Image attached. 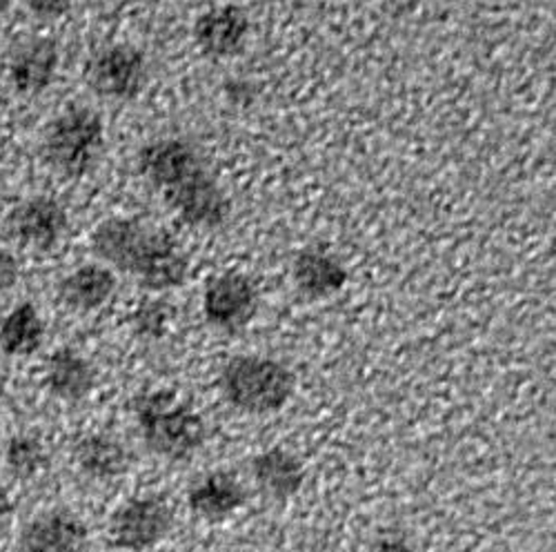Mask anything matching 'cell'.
<instances>
[{"label":"cell","instance_id":"30bf717a","mask_svg":"<svg viewBox=\"0 0 556 552\" xmlns=\"http://www.w3.org/2000/svg\"><path fill=\"white\" fill-rule=\"evenodd\" d=\"M136 165L138 174L159 195L205 167L197 148L190 141H185V138H154V141L138 150Z\"/></svg>","mask_w":556,"mask_h":552},{"label":"cell","instance_id":"5b68a950","mask_svg":"<svg viewBox=\"0 0 556 552\" xmlns=\"http://www.w3.org/2000/svg\"><path fill=\"white\" fill-rule=\"evenodd\" d=\"M148 59L134 45L116 42L89 59L85 78L89 89L105 101L129 103L141 97L148 83Z\"/></svg>","mask_w":556,"mask_h":552},{"label":"cell","instance_id":"52a82bcc","mask_svg":"<svg viewBox=\"0 0 556 552\" xmlns=\"http://www.w3.org/2000/svg\"><path fill=\"white\" fill-rule=\"evenodd\" d=\"M258 312V290L250 276L225 272L212 276L203 292V314L207 324L223 333H239L250 326Z\"/></svg>","mask_w":556,"mask_h":552},{"label":"cell","instance_id":"4fadbf2b","mask_svg":"<svg viewBox=\"0 0 556 552\" xmlns=\"http://www.w3.org/2000/svg\"><path fill=\"white\" fill-rule=\"evenodd\" d=\"M250 18L239 5H220L205 12L194 27L199 50L207 59H231L243 52Z\"/></svg>","mask_w":556,"mask_h":552},{"label":"cell","instance_id":"ba28073f","mask_svg":"<svg viewBox=\"0 0 556 552\" xmlns=\"http://www.w3.org/2000/svg\"><path fill=\"white\" fill-rule=\"evenodd\" d=\"M161 197L182 223L199 229L223 227L231 212L227 195L207 172V167L176 183L174 188L165 190Z\"/></svg>","mask_w":556,"mask_h":552},{"label":"cell","instance_id":"e0dca14e","mask_svg":"<svg viewBox=\"0 0 556 552\" xmlns=\"http://www.w3.org/2000/svg\"><path fill=\"white\" fill-rule=\"evenodd\" d=\"M245 488L231 473H210L192 484L190 511L205 522H223L245 503Z\"/></svg>","mask_w":556,"mask_h":552},{"label":"cell","instance_id":"9a60e30c","mask_svg":"<svg viewBox=\"0 0 556 552\" xmlns=\"http://www.w3.org/2000/svg\"><path fill=\"white\" fill-rule=\"evenodd\" d=\"M45 386H48L52 397L67 403H78L94 390L97 371L87 356L65 346L48 356V363H45Z\"/></svg>","mask_w":556,"mask_h":552},{"label":"cell","instance_id":"d4e9b609","mask_svg":"<svg viewBox=\"0 0 556 552\" xmlns=\"http://www.w3.org/2000/svg\"><path fill=\"white\" fill-rule=\"evenodd\" d=\"M369 552H414L412 545L399 537V535H386V537H379L372 548H369Z\"/></svg>","mask_w":556,"mask_h":552},{"label":"cell","instance_id":"603a6c76","mask_svg":"<svg viewBox=\"0 0 556 552\" xmlns=\"http://www.w3.org/2000/svg\"><path fill=\"white\" fill-rule=\"evenodd\" d=\"M74 5V0H27L29 12L40 21L63 18Z\"/></svg>","mask_w":556,"mask_h":552},{"label":"cell","instance_id":"8fae6325","mask_svg":"<svg viewBox=\"0 0 556 552\" xmlns=\"http://www.w3.org/2000/svg\"><path fill=\"white\" fill-rule=\"evenodd\" d=\"M89 530L85 522L65 509L45 511L27 522L14 552H87Z\"/></svg>","mask_w":556,"mask_h":552},{"label":"cell","instance_id":"6da1fadb","mask_svg":"<svg viewBox=\"0 0 556 552\" xmlns=\"http://www.w3.org/2000/svg\"><path fill=\"white\" fill-rule=\"evenodd\" d=\"M91 252L108 267H116L143 290L165 292L188 281L190 261L165 229L141 218L112 216L91 235Z\"/></svg>","mask_w":556,"mask_h":552},{"label":"cell","instance_id":"9c48e42d","mask_svg":"<svg viewBox=\"0 0 556 552\" xmlns=\"http://www.w3.org/2000/svg\"><path fill=\"white\" fill-rule=\"evenodd\" d=\"M67 212L52 197H29L14 205L5 218L8 235L34 252L54 250L67 233Z\"/></svg>","mask_w":556,"mask_h":552},{"label":"cell","instance_id":"cb8c5ba5","mask_svg":"<svg viewBox=\"0 0 556 552\" xmlns=\"http://www.w3.org/2000/svg\"><path fill=\"white\" fill-rule=\"evenodd\" d=\"M18 276H21L18 259L8 248H0V294L10 292L18 284Z\"/></svg>","mask_w":556,"mask_h":552},{"label":"cell","instance_id":"4316f807","mask_svg":"<svg viewBox=\"0 0 556 552\" xmlns=\"http://www.w3.org/2000/svg\"><path fill=\"white\" fill-rule=\"evenodd\" d=\"M10 5V0H0V12H5Z\"/></svg>","mask_w":556,"mask_h":552},{"label":"cell","instance_id":"484cf974","mask_svg":"<svg viewBox=\"0 0 556 552\" xmlns=\"http://www.w3.org/2000/svg\"><path fill=\"white\" fill-rule=\"evenodd\" d=\"M14 513V503H12V497L8 492V488L0 484V526L8 524V519L12 517Z\"/></svg>","mask_w":556,"mask_h":552},{"label":"cell","instance_id":"d6986e66","mask_svg":"<svg viewBox=\"0 0 556 552\" xmlns=\"http://www.w3.org/2000/svg\"><path fill=\"white\" fill-rule=\"evenodd\" d=\"M252 473L256 484L276 501L292 499L305 481L303 464L283 448H271L256 454L252 459Z\"/></svg>","mask_w":556,"mask_h":552},{"label":"cell","instance_id":"277c9868","mask_svg":"<svg viewBox=\"0 0 556 552\" xmlns=\"http://www.w3.org/2000/svg\"><path fill=\"white\" fill-rule=\"evenodd\" d=\"M225 399L250 414L283 410L294 394L296 379L290 367L265 356H235L220 373Z\"/></svg>","mask_w":556,"mask_h":552},{"label":"cell","instance_id":"ac0fdd59","mask_svg":"<svg viewBox=\"0 0 556 552\" xmlns=\"http://www.w3.org/2000/svg\"><path fill=\"white\" fill-rule=\"evenodd\" d=\"M74 462L85 477L94 481H112L129 471L131 454L118 439L94 432L80 437L74 443Z\"/></svg>","mask_w":556,"mask_h":552},{"label":"cell","instance_id":"3957f363","mask_svg":"<svg viewBox=\"0 0 556 552\" xmlns=\"http://www.w3.org/2000/svg\"><path fill=\"white\" fill-rule=\"evenodd\" d=\"M103 148L101 114L89 108H67L45 129L40 154L59 176L83 178L99 165Z\"/></svg>","mask_w":556,"mask_h":552},{"label":"cell","instance_id":"7402d4cb","mask_svg":"<svg viewBox=\"0 0 556 552\" xmlns=\"http://www.w3.org/2000/svg\"><path fill=\"white\" fill-rule=\"evenodd\" d=\"M174 314L176 312L172 303L161 299H148L134 308V312L129 314V326L138 339L161 341L169 333Z\"/></svg>","mask_w":556,"mask_h":552},{"label":"cell","instance_id":"7c38bea8","mask_svg":"<svg viewBox=\"0 0 556 552\" xmlns=\"http://www.w3.org/2000/svg\"><path fill=\"white\" fill-rule=\"evenodd\" d=\"M61 65L59 45L52 38H29L12 52L8 76L16 95L36 97L56 80Z\"/></svg>","mask_w":556,"mask_h":552},{"label":"cell","instance_id":"ffe728a7","mask_svg":"<svg viewBox=\"0 0 556 552\" xmlns=\"http://www.w3.org/2000/svg\"><path fill=\"white\" fill-rule=\"evenodd\" d=\"M45 341V321L29 301L12 308L0 321V352L12 359H25L40 350Z\"/></svg>","mask_w":556,"mask_h":552},{"label":"cell","instance_id":"44dd1931","mask_svg":"<svg viewBox=\"0 0 556 552\" xmlns=\"http://www.w3.org/2000/svg\"><path fill=\"white\" fill-rule=\"evenodd\" d=\"M5 466L12 477L29 481L50 468V452L34 435H14L5 443Z\"/></svg>","mask_w":556,"mask_h":552},{"label":"cell","instance_id":"5bb4252c","mask_svg":"<svg viewBox=\"0 0 556 552\" xmlns=\"http://www.w3.org/2000/svg\"><path fill=\"white\" fill-rule=\"evenodd\" d=\"M292 279L296 290L305 299L320 301L341 292L350 279V274L334 254L309 246L294 256Z\"/></svg>","mask_w":556,"mask_h":552},{"label":"cell","instance_id":"8992f818","mask_svg":"<svg viewBox=\"0 0 556 552\" xmlns=\"http://www.w3.org/2000/svg\"><path fill=\"white\" fill-rule=\"evenodd\" d=\"M174 526V511L161 494H141L121 503L110 519V539L125 552H146Z\"/></svg>","mask_w":556,"mask_h":552},{"label":"cell","instance_id":"2e32d148","mask_svg":"<svg viewBox=\"0 0 556 552\" xmlns=\"http://www.w3.org/2000/svg\"><path fill=\"white\" fill-rule=\"evenodd\" d=\"M118 281L112 267L101 263H87L63 276L59 284V299L74 312L101 310L116 292Z\"/></svg>","mask_w":556,"mask_h":552},{"label":"cell","instance_id":"7a4b0ae2","mask_svg":"<svg viewBox=\"0 0 556 552\" xmlns=\"http://www.w3.org/2000/svg\"><path fill=\"white\" fill-rule=\"evenodd\" d=\"M129 407L148 450L167 462H188L205 443L203 417L174 390L138 392Z\"/></svg>","mask_w":556,"mask_h":552}]
</instances>
